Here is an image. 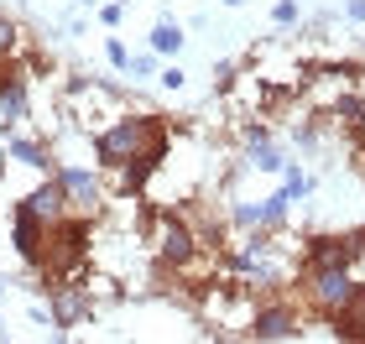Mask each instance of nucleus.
<instances>
[{
  "label": "nucleus",
  "mask_w": 365,
  "mask_h": 344,
  "mask_svg": "<svg viewBox=\"0 0 365 344\" xmlns=\"http://www.w3.org/2000/svg\"><path fill=\"white\" fill-rule=\"evenodd\" d=\"M6 157H16L21 167H37V172H58V167H53V157H47V146L21 141V136H11V141H6Z\"/></svg>",
  "instance_id": "nucleus-11"
},
{
  "label": "nucleus",
  "mask_w": 365,
  "mask_h": 344,
  "mask_svg": "<svg viewBox=\"0 0 365 344\" xmlns=\"http://www.w3.org/2000/svg\"><path fill=\"white\" fill-rule=\"evenodd\" d=\"M324 323H329V334H334V339H350V344H360V339H365V282H360V292H355V298L344 303L339 313H329Z\"/></svg>",
  "instance_id": "nucleus-10"
},
{
  "label": "nucleus",
  "mask_w": 365,
  "mask_h": 344,
  "mask_svg": "<svg viewBox=\"0 0 365 344\" xmlns=\"http://www.w3.org/2000/svg\"><path fill=\"white\" fill-rule=\"evenodd\" d=\"M303 334V313H297L292 303H256L251 308V318H245V339H261V344H272V339H297Z\"/></svg>",
  "instance_id": "nucleus-5"
},
{
  "label": "nucleus",
  "mask_w": 365,
  "mask_h": 344,
  "mask_svg": "<svg viewBox=\"0 0 365 344\" xmlns=\"http://www.w3.org/2000/svg\"><path fill=\"white\" fill-rule=\"evenodd\" d=\"M355 292H360V282H355L350 266H303V298L313 303V313H319V318L339 313Z\"/></svg>",
  "instance_id": "nucleus-3"
},
{
  "label": "nucleus",
  "mask_w": 365,
  "mask_h": 344,
  "mask_svg": "<svg viewBox=\"0 0 365 344\" xmlns=\"http://www.w3.org/2000/svg\"><path fill=\"white\" fill-rule=\"evenodd\" d=\"M16 47H21V31H16L11 16H0V63H11V58H16Z\"/></svg>",
  "instance_id": "nucleus-16"
},
{
  "label": "nucleus",
  "mask_w": 365,
  "mask_h": 344,
  "mask_svg": "<svg viewBox=\"0 0 365 344\" xmlns=\"http://www.w3.org/2000/svg\"><path fill=\"white\" fill-rule=\"evenodd\" d=\"M182 78H188V73L173 63V68H162V89H182Z\"/></svg>",
  "instance_id": "nucleus-21"
},
{
  "label": "nucleus",
  "mask_w": 365,
  "mask_h": 344,
  "mask_svg": "<svg viewBox=\"0 0 365 344\" xmlns=\"http://www.w3.org/2000/svg\"><path fill=\"white\" fill-rule=\"evenodd\" d=\"M272 21H277V26H292V21H297V0H277Z\"/></svg>",
  "instance_id": "nucleus-18"
},
{
  "label": "nucleus",
  "mask_w": 365,
  "mask_h": 344,
  "mask_svg": "<svg viewBox=\"0 0 365 344\" xmlns=\"http://www.w3.org/2000/svg\"><path fill=\"white\" fill-rule=\"evenodd\" d=\"M157 146H173V130L157 120V115H115V120L94 136V157L105 172H120L125 162H136Z\"/></svg>",
  "instance_id": "nucleus-1"
},
{
  "label": "nucleus",
  "mask_w": 365,
  "mask_h": 344,
  "mask_svg": "<svg viewBox=\"0 0 365 344\" xmlns=\"http://www.w3.org/2000/svg\"><path fill=\"white\" fill-rule=\"evenodd\" d=\"M344 16H350V21H365V0H350V6H344Z\"/></svg>",
  "instance_id": "nucleus-22"
},
{
  "label": "nucleus",
  "mask_w": 365,
  "mask_h": 344,
  "mask_svg": "<svg viewBox=\"0 0 365 344\" xmlns=\"http://www.w3.org/2000/svg\"><path fill=\"white\" fill-rule=\"evenodd\" d=\"M63 177V188H68V204H73V214H84V219H99L105 214V193H99V177L89 167H58Z\"/></svg>",
  "instance_id": "nucleus-9"
},
{
  "label": "nucleus",
  "mask_w": 365,
  "mask_h": 344,
  "mask_svg": "<svg viewBox=\"0 0 365 344\" xmlns=\"http://www.w3.org/2000/svg\"><path fill=\"white\" fill-rule=\"evenodd\" d=\"M89 245H94V235H89V219L84 214H68L63 224H53L47 229V261H42V271L47 276H78L89 266Z\"/></svg>",
  "instance_id": "nucleus-2"
},
{
  "label": "nucleus",
  "mask_w": 365,
  "mask_h": 344,
  "mask_svg": "<svg viewBox=\"0 0 365 344\" xmlns=\"http://www.w3.org/2000/svg\"><path fill=\"white\" fill-rule=\"evenodd\" d=\"M287 204H292V193H287V188L272 193V199H261V219H267V229H277L282 219H287Z\"/></svg>",
  "instance_id": "nucleus-15"
},
{
  "label": "nucleus",
  "mask_w": 365,
  "mask_h": 344,
  "mask_svg": "<svg viewBox=\"0 0 365 344\" xmlns=\"http://www.w3.org/2000/svg\"><path fill=\"white\" fill-rule=\"evenodd\" d=\"M329 115H334L339 125H350V130H360V125H365V100H360V94H339V100L329 105Z\"/></svg>",
  "instance_id": "nucleus-12"
},
{
  "label": "nucleus",
  "mask_w": 365,
  "mask_h": 344,
  "mask_svg": "<svg viewBox=\"0 0 365 344\" xmlns=\"http://www.w3.org/2000/svg\"><path fill=\"white\" fill-rule=\"evenodd\" d=\"M157 256L168 261L173 271H182V266H193V261H198L193 224L182 219V214H173V209H157Z\"/></svg>",
  "instance_id": "nucleus-4"
},
{
  "label": "nucleus",
  "mask_w": 365,
  "mask_h": 344,
  "mask_svg": "<svg viewBox=\"0 0 365 344\" xmlns=\"http://www.w3.org/2000/svg\"><path fill=\"white\" fill-rule=\"evenodd\" d=\"M251 167H256V172H287V157H282L272 141H256V146H251Z\"/></svg>",
  "instance_id": "nucleus-14"
},
{
  "label": "nucleus",
  "mask_w": 365,
  "mask_h": 344,
  "mask_svg": "<svg viewBox=\"0 0 365 344\" xmlns=\"http://www.w3.org/2000/svg\"><path fill=\"white\" fill-rule=\"evenodd\" d=\"M225 6H245V0H225Z\"/></svg>",
  "instance_id": "nucleus-23"
},
{
  "label": "nucleus",
  "mask_w": 365,
  "mask_h": 344,
  "mask_svg": "<svg viewBox=\"0 0 365 344\" xmlns=\"http://www.w3.org/2000/svg\"><path fill=\"white\" fill-rule=\"evenodd\" d=\"M21 209H31V214H37L47 229H53V224H63V219L73 214L68 188H63V177H58V172H47V183H37V188H31L26 199H21Z\"/></svg>",
  "instance_id": "nucleus-8"
},
{
  "label": "nucleus",
  "mask_w": 365,
  "mask_h": 344,
  "mask_svg": "<svg viewBox=\"0 0 365 344\" xmlns=\"http://www.w3.org/2000/svg\"><path fill=\"white\" fill-rule=\"evenodd\" d=\"M178 47H182V26H178V21H157V26H152V53L178 58Z\"/></svg>",
  "instance_id": "nucleus-13"
},
{
  "label": "nucleus",
  "mask_w": 365,
  "mask_h": 344,
  "mask_svg": "<svg viewBox=\"0 0 365 344\" xmlns=\"http://www.w3.org/2000/svg\"><path fill=\"white\" fill-rule=\"evenodd\" d=\"M365 256V229H350V235H313L303 251V266H355Z\"/></svg>",
  "instance_id": "nucleus-6"
},
{
  "label": "nucleus",
  "mask_w": 365,
  "mask_h": 344,
  "mask_svg": "<svg viewBox=\"0 0 365 344\" xmlns=\"http://www.w3.org/2000/svg\"><path fill=\"white\" fill-rule=\"evenodd\" d=\"M11 245H16V256H21L26 266L42 271V261H47V224L31 214V209H21V204L11 209Z\"/></svg>",
  "instance_id": "nucleus-7"
},
{
  "label": "nucleus",
  "mask_w": 365,
  "mask_h": 344,
  "mask_svg": "<svg viewBox=\"0 0 365 344\" xmlns=\"http://www.w3.org/2000/svg\"><path fill=\"white\" fill-rule=\"evenodd\" d=\"M105 58H110V63H115L120 73L130 68V53H125V42H120V37H110V42H105Z\"/></svg>",
  "instance_id": "nucleus-17"
},
{
  "label": "nucleus",
  "mask_w": 365,
  "mask_h": 344,
  "mask_svg": "<svg viewBox=\"0 0 365 344\" xmlns=\"http://www.w3.org/2000/svg\"><path fill=\"white\" fill-rule=\"evenodd\" d=\"M120 16H125V6H120V0H110V6L99 11V21H105V26H120Z\"/></svg>",
  "instance_id": "nucleus-20"
},
{
  "label": "nucleus",
  "mask_w": 365,
  "mask_h": 344,
  "mask_svg": "<svg viewBox=\"0 0 365 344\" xmlns=\"http://www.w3.org/2000/svg\"><path fill=\"white\" fill-rule=\"evenodd\" d=\"M125 73H136V78H152L157 73V58H130V68Z\"/></svg>",
  "instance_id": "nucleus-19"
}]
</instances>
